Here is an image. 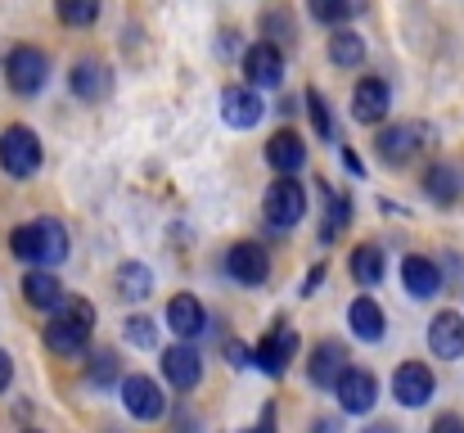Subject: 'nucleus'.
Masks as SVG:
<instances>
[{
	"label": "nucleus",
	"mask_w": 464,
	"mask_h": 433,
	"mask_svg": "<svg viewBox=\"0 0 464 433\" xmlns=\"http://www.w3.org/2000/svg\"><path fill=\"white\" fill-rule=\"evenodd\" d=\"M9 253H14L18 262L36 267V271L59 267V262L68 258V231H63V221H54V217H36V221H27V226H18V231L9 235Z\"/></svg>",
	"instance_id": "1"
},
{
	"label": "nucleus",
	"mask_w": 464,
	"mask_h": 433,
	"mask_svg": "<svg viewBox=\"0 0 464 433\" xmlns=\"http://www.w3.org/2000/svg\"><path fill=\"white\" fill-rule=\"evenodd\" d=\"M91 334H95V307H91L86 298H63V302L50 311V320H45V348H50L54 357H77V352H86Z\"/></svg>",
	"instance_id": "2"
},
{
	"label": "nucleus",
	"mask_w": 464,
	"mask_h": 433,
	"mask_svg": "<svg viewBox=\"0 0 464 433\" xmlns=\"http://www.w3.org/2000/svg\"><path fill=\"white\" fill-rule=\"evenodd\" d=\"M262 212L276 231H294L303 217H307V190L294 181V176H276L262 194Z\"/></svg>",
	"instance_id": "3"
},
{
	"label": "nucleus",
	"mask_w": 464,
	"mask_h": 433,
	"mask_svg": "<svg viewBox=\"0 0 464 433\" xmlns=\"http://www.w3.org/2000/svg\"><path fill=\"white\" fill-rule=\"evenodd\" d=\"M5 82H9L14 95H36V91L50 82V59H45V50H36V45H14V50L5 54Z\"/></svg>",
	"instance_id": "4"
},
{
	"label": "nucleus",
	"mask_w": 464,
	"mask_h": 433,
	"mask_svg": "<svg viewBox=\"0 0 464 433\" xmlns=\"http://www.w3.org/2000/svg\"><path fill=\"white\" fill-rule=\"evenodd\" d=\"M0 167L18 181H27L41 167V141L32 127H5L0 132Z\"/></svg>",
	"instance_id": "5"
},
{
	"label": "nucleus",
	"mask_w": 464,
	"mask_h": 433,
	"mask_svg": "<svg viewBox=\"0 0 464 433\" xmlns=\"http://www.w3.org/2000/svg\"><path fill=\"white\" fill-rule=\"evenodd\" d=\"M294 357H298V330H294L289 320H276V330L253 348V366H257L262 375H271V379H280Z\"/></svg>",
	"instance_id": "6"
},
{
	"label": "nucleus",
	"mask_w": 464,
	"mask_h": 433,
	"mask_svg": "<svg viewBox=\"0 0 464 433\" xmlns=\"http://www.w3.org/2000/svg\"><path fill=\"white\" fill-rule=\"evenodd\" d=\"M424 127L420 123H392V127H383L379 136H374V149H379V158L388 162V167H406L415 153H420V144H424Z\"/></svg>",
	"instance_id": "7"
},
{
	"label": "nucleus",
	"mask_w": 464,
	"mask_h": 433,
	"mask_svg": "<svg viewBox=\"0 0 464 433\" xmlns=\"http://www.w3.org/2000/svg\"><path fill=\"white\" fill-rule=\"evenodd\" d=\"M68 86H72V95H77V100L100 104V100H109V95H113V68H109L104 59H77V64H72V73H68Z\"/></svg>",
	"instance_id": "8"
},
{
	"label": "nucleus",
	"mask_w": 464,
	"mask_h": 433,
	"mask_svg": "<svg viewBox=\"0 0 464 433\" xmlns=\"http://www.w3.org/2000/svg\"><path fill=\"white\" fill-rule=\"evenodd\" d=\"M122 407H127V416L131 420H158L162 411H167V398H162V389H158L150 375H127L122 379Z\"/></svg>",
	"instance_id": "9"
},
{
	"label": "nucleus",
	"mask_w": 464,
	"mask_h": 433,
	"mask_svg": "<svg viewBox=\"0 0 464 433\" xmlns=\"http://www.w3.org/2000/svg\"><path fill=\"white\" fill-rule=\"evenodd\" d=\"M221 118H226V127L248 132V127H257L266 118V104H262V95L253 86H226L221 91Z\"/></svg>",
	"instance_id": "10"
},
{
	"label": "nucleus",
	"mask_w": 464,
	"mask_h": 433,
	"mask_svg": "<svg viewBox=\"0 0 464 433\" xmlns=\"http://www.w3.org/2000/svg\"><path fill=\"white\" fill-rule=\"evenodd\" d=\"M280 82H285V54L266 41L248 45L244 50V86L257 91V86H280Z\"/></svg>",
	"instance_id": "11"
},
{
	"label": "nucleus",
	"mask_w": 464,
	"mask_h": 433,
	"mask_svg": "<svg viewBox=\"0 0 464 433\" xmlns=\"http://www.w3.org/2000/svg\"><path fill=\"white\" fill-rule=\"evenodd\" d=\"M226 271H230V280H239V285H266V276H271V253H266L262 244L244 240V244H235V249L226 253Z\"/></svg>",
	"instance_id": "12"
},
{
	"label": "nucleus",
	"mask_w": 464,
	"mask_h": 433,
	"mask_svg": "<svg viewBox=\"0 0 464 433\" xmlns=\"http://www.w3.org/2000/svg\"><path fill=\"white\" fill-rule=\"evenodd\" d=\"M162 379L176 389V393H194L198 379H203V357L189 348V343H176L162 352Z\"/></svg>",
	"instance_id": "13"
},
{
	"label": "nucleus",
	"mask_w": 464,
	"mask_h": 433,
	"mask_svg": "<svg viewBox=\"0 0 464 433\" xmlns=\"http://www.w3.org/2000/svg\"><path fill=\"white\" fill-rule=\"evenodd\" d=\"M433 389H438V379H433V370L424 361H401L397 375H392V398L401 407H424L433 398Z\"/></svg>",
	"instance_id": "14"
},
{
	"label": "nucleus",
	"mask_w": 464,
	"mask_h": 433,
	"mask_svg": "<svg viewBox=\"0 0 464 433\" xmlns=\"http://www.w3.org/2000/svg\"><path fill=\"white\" fill-rule=\"evenodd\" d=\"M334 393H338L343 411L365 416V411L379 402V379H374L370 370H361V366H347V370H343V379L334 384Z\"/></svg>",
	"instance_id": "15"
},
{
	"label": "nucleus",
	"mask_w": 464,
	"mask_h": 433,
	"mask_svg": "<svg viewBox=\"0 0 464 433\" xmlns=\"http://www.w3.org/2000/svg\"><path fill=\"white\" fill-rule=\"evenodd\" d=\"M392 109V91L383 77H361L356 91H352V118L356 123H383Z\"/></svg>",
	"instance_id": "16"
},
{
	"label": "nucleus",
	"mask_w": 464,
	"mask_h": 433,
	"mask_svg": "<svg viewBox=\"0 0 464 433\" xmlns=\"http://www.w3.org/2000/svg\"><path fill=\"white\" fill-rule=\"evenodd\" d=\"M352 361H347V348L338 343V339H324V343H315L311 348V361H307V375L315 389H334L338 379H343V370H347Z\"/></svg>",
	"instance_id": "17"
},
{
	"label": "nucleus",
	"mask_w": 464,
	"mask_h": 433,
	"mask_svg": "<svg viewBox=\"0 0 464 433\" xmlns=\"http://www.w3.org/2000/svg\"><path fill=\"white\" fill-rule=\"evenodd\" d=\"M429 348L447 361H460L464 357V316L460 311H438L433 325H429Z\"/></svg>",
	"instance_id": "18"
},
{
	"label": "nucleus",
	"mask_w": 464,
	"mask_h": 433,
	"mask_svg": "<svg viewBox=\"0 0 464 433\" xmlns=\"http://www.w3.org/2000/svg\"><path fill=\"white\" fill-rule=\"evenodd\" d=\"M167 325H171L176 339H198L208 330V311H203V302L194 293H176L167 302Z\"/></svg>",
	"instance_id": "19"
},
{
	"label": "nucleus",
	"mask_w": 464,
	"mask_h": 433,
	"mask_svg": "<svg viewBox=\"0 0 464 433\" xmlns=\"http://www.w3.org/2000/svg\"><path fill=\"white\" fill-rule=\"evenodd\" d=\"M266 162L276 167V176H294L303 162H307V144L298 132H276L266 141Z\"/></svg>",
	"instance_id": "20"
},
{
	"label": "nucleus",
	"mask_w": 464,
	"mask_h": 433,
	"mask_svg": "<svg viewBox=\"0 0 464 433\" xmlns=\"http://www.w3.org/2000/svg\"><path fill=\"white\" fill-rule=\"evenodd\" d=\"M401 285L411 298H433V293H442V271H438V262L433 258H406L401 262Z\"/></svg>",
	"instance_id": "21"
},
{
	"label": "nucleus",
	"mask_w": 464,
	"mask_h": 433,
	"mask_svg": "<svg viewBox=\"0 0 464 433\" xmlns=\"http://www.w3.org/2000/svg\"><path fill=\"white\" fill-rule=\"evenodd\" d=\"M347 325H352V334L361 339V343H379L383 339V307L374 302V298H356L352 307H347Z\"/></svg>",
	"instance_id": "22"
},
{
	"label": "nucleus",
	"mask_w": 464,
	"mask_h": 433,
	"mask_svg": "<svg viewBox=\"0 0 464 433\" xmlns=\"http://www.w3.org/2000/svg\"><path fill=\"white\" fill-rule=\"evenodd\" d=\"M424 194H429L438 208H451V203L460 199V172H456L451 162H433V167L424 172Z\"/></svg>",
	"instance_id": "23"
},
{
	"label": "nucleus",
	"mask_w": 464,
	"mask_h": 433,
	"mask_svg": "<svg viewBox=\"0 0 464 433\" xmlns=\"http://www.w3.org/2000/svg\"><path fill=\"white\" fill-rule=\"evenodd\" d=\"M23 298H27V307H41V311H54L68 293H63V285L50 276V271H27L23 276Z\"/></svg>",
	"instance_id": "24"
},
{
	"label": "nucleus",
	"mask_w": 464,
	"mask_h": 433,
	"mask_svg": "<svg viewBox=\"0 0 464 433\" xmlns=\"http://www.w3.org/2000/svg\"><path fill=\"white\" fill-rule=\"evenodd\" d=\"M347 271H352V280L356 285H379L383 280V249L379 244H356L352 253H347Z\"/></svg>",
	"instance_id": "25"
},
{
	"label": "nucleus",
	"mask_w": 464,
	"mask_h": 433,
	"mask_svg": "<svg viewBox=\"0 0 464 433\" xmlns=\"http://www.w3.org/2000/svg\"><path fill=\"white\" fill-rule=\"evenodd\" d=\"M113 285H118V298H122V302H140V298L154 293V271H150L145 262H122L118 276H113Z\"/></svg>",
	"instance_id": "26"
},
{
	"label": "nucleus",
	"mask_w": 464,
	"mask_h": 433,
	"mask_svg": "<svg viewBox=\"0 0 464 433\" xmlns=\"http://www.w3.org/2000/svg\"><path fill=\"white\" fill-rule=\"evenodd\" d=\"M329 64H338V68H361V64H365V36L352 32V27H334V36H329Z\"/></svg>",
	"instance_id": "27"
},
{
	"label": "nucleus",
	"mask_w": 464,
	"mask_h": 433,
	"mask_svg": "<svg viewBox=\"0 0 464 433\" xmlns=\"http://www.w3.org/2000/svg\"><path fill=\"white\" fill-rule=\"evenodd\" d=\"M311 18L329 27H347L356 14H365V0H307Z\"/></svg>",
	"instance_id": "28"
},
{
	"label": "nucleus",
	"mask_w": 464,
	"mask_h": 433,
	"mask_svg": "<svg viewBox=\"0 0 464 433\" xmlns=\"http://www.w3.org/2000/svg\"><path fill=\"white\" fill-rule=\"evenodd\" d=\"M100 5H104V0H54V14H59V23H68V27H91V23L100 18Z\"/></svg>",
	"instance_id": "29"
},
{
	"label": "nucleus",
	"mask_w": 464,
	"mask_h": 433,
	"mask_svg": "<svg viewBox=\"0 0 464 433\" xmlns=\"http://www.w3.org/2000/svg\"><path fill=\"white\" fill-rule=\"evenodd\" d=\"M262 32H266V45H289L294 41V18H289V9H266L262 14Z\"/></svg>",
	"instance_id": "30"
},
{
	"label": "nucleus",
	"mask_w": 464,
	"mask_h": 433,
	"mask_svg": "<svg viewBox=\"0 0 464 433\" xmlns=\"http://www.w3.org/2000/svg\"><path fill=\"white\" fill-rule=\"evenodd\" d=\"M86 379H91L95 389H109V384L118 379V352H109V348L91 352V361H86Z\"/></svg>",
	"instance_id": "31"
},
{
	"label": "nucleus",
	"mask_w": 464,
	"mask_h": 433,
	"mask_svg": "<svg viewBox=\"0 0 464 433\" xmlns=\"http://www.w3.org/2000/svg\"><path fill=\"white\" fill-rule=\"evenodd\" d=\"M122 339H127L131 348H140V352H145V348H154L158 343L154 320H150V316H127V320H122Z\"/></svg>",
	"instance_id": "32"
},
{
	"label": "nucleus",
	"mask_w": 464,
	"mask_h": 433,
	"mask_svg": "<svg viewBox=\"0 0 464 433\" xmlns=\"http://www.w3.org/2000/svg\"><path fill=\"white\" fill-rule=\"evenodd\" d=\"M307 113H311L315 136H320V141H329V136H334V123H329V104H324V95H320V91H307Z\"/></svg>",
	"instance_id": "33"
},
{
	"label": "nucleus",
	"mask_w": 464,
	"mask_h": 433,
	"mask_svg": "<svg viewBox=\"0 0 464 433\" xmlns=\"http://www.w3.org/2000/svg\"><path fill=\"white\" fill-rule=\"evenodd\" d=\"M347 212H352V203L347 199H338V194H329V221H324V240H334L338 231H343V221H347Z\"/></svg>",
	"instance_id": "34"
},
{
	"label": "nucleus",
	"mask_w": 464,
	"mask_h": 433,
	"mask_svg": "<svg viewBox=\"0 0 464 433\" xmlns=\"http://www.w3.org/2000/svg\"><path fill=\"white\" fill-rule=\"evenodd\" d=\"M226 357H230V366H235V370L253 366V348H244V343H226Z\"/></svg>",
	"instance_id": "35"
},
{
	"label": "nucleus",
	"mask_w": 464,
	"mask_h": 433,
	"mask_svg": "<svg viewBox=\"0 0 464 433\" xmlns=\"http://www.w3.org/2000/svg\"><path fill=\"white\" fill-rule=\"evenodd\" d=\"M429 433H464V416L447 411V416H438V420H433V429Z\"/></svg>",
	"instance_id": "36"
},
{
	"label": "nucleus",
	"mask_w": 464,
	"mask_h": 433,
	"mask_svg": "<svg viewBox=\"0 0 464 433\" xmlns=\"http://www.w3.org/2000/svg\"><path fill=\"white\" fill-rule=\"evenodd\" d=\"M9 379H14V361H9V352H0V393L9 389Z\"/></svg>",
	"instance_id": "37"
},
{
	"label": "nucleus",
	"mask_w": 464,
	"mask_h": 433,
	"mask_svg": "<svg viewBox=\"0 0 464 433\" xmlns=\"http://www.w3.org/2000/svg\"><path fill=\"white\" fill-rule=\"evenodd\" d=\"M320 280H324V262H320V267L307 276V289H303V293H315V285H320Z\"/></svg>",
	"instance_id": "38"
},
{
	"label": "nucleus",
	"mask_w": 464,
	"mask_h": 433,
	"mask_svg": "<svg viewBox=\"0 0 464 433\" xmlns=\"http://www.w3.org/2000/svg\"><path fill=\"white\" fill-rule=\"evenodd\" d=\"M343 162H347V167H352V172H356V176H361V158H356V153H352V149H343Z\"/></svg>",
	"instance_id": "39"
},
{
	"label": "nucleus",
	"mask_w": 464,
	"mask_h": 433,
	"mask_svg": "<svg viewBox=\"0 0 464 433\" xmlns=\"http://www.w3.org/2000/svg\"><path fill=\"white\" fill-rule=\"evenodd\" d=\"M311 433H338V425H334V420H315V425H311Z\"/></svg>",
	"instance_id": "40"
},
{
	"label": "nucleus",
	"mask_w": 464,
	"mask_h": 433,
	"mask_svg": "<svg viewBox=\"0 0 464 433\" xmlns=\"http://www.w3.org/2000/svg\"><path fill=\"white\" fill-rule=\"evenodd\" d=\"M248 433H271V407L262 411V425H257V429H248Z\"/></svg>",
	"instance_id": "41"
},
{
	"label": "nucleus",
	"mask_w": 464,
	"mask_h": 433,
	"mask_svg": "<svg viewBox=\"0 0 464 433\" xmlns=\"http://www.w3.org/2000/svg\"><path fill=\"white\" fill-rule=\"evenodd\" d=\"M365 433H401V429H397V425H370Z\"/></svg>",
	"instance_id": "42"
},
{
	"label": "nucleus",
	"mask_w": 464,
	"mask_h": 433,
	"mask_svg": "<svg viewBox=\"0 0 464 433\" xmlns=\"http://www.w3.org/2000/svg\"><path fill=\"white\" fill-rule=\"evenodd\" d=\"M27 433H36V429H27Z\"/></svg>",
	"instance_id": "43"
}]
</instances>
